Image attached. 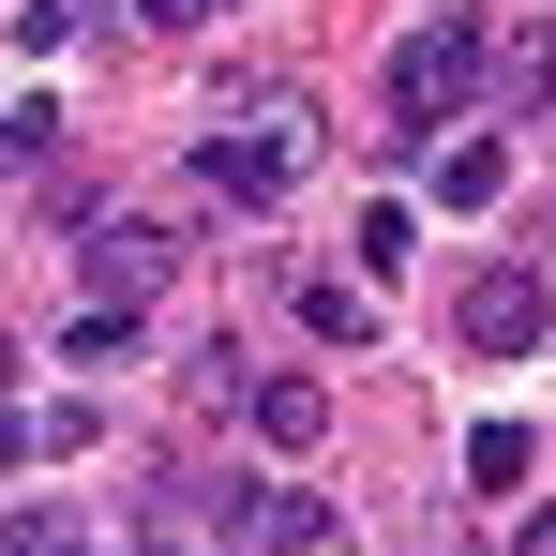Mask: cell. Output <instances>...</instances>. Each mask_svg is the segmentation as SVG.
Masks as SVG:
<instances>
[{"instance_id":"cell-13","label":"cell","mask_w":556,"mask_h":556,"mask_svg":"<svg viewBox=\"0 0 556 556\" xmlns=\"http://www.w3.org/2000/svg\"><path fill=\"white\" fill-rule=\"evenodd\" d=\"M466 481H527V421H481L466 437Z\"/></svg>"},{"instance_id":"cell-6","label":"cell","mask_w":556,"mask_h":556,"mask_svg":"<svg viewBox=\"0 0 556 556\" xmlns=\"http://www.w3.org/2000/svg\"><path fill=\"white\" fill-rule=\"evenodd\" d=\"M241 421H256L271 452H316V437H331V391H316V376H256V391H241Z\"/></svg>"},{"instance_id":"cell-5","label":"cell","mask_w":556,"mask_h":556,"mask_svg":"<svg viewBox=\"0 0 556 556\" xmlns=\"http://www.w3.org/2000/svg\"><path fill=\"white\" fill-rule=\"evenodd\" d=\"M542 316H556V301H542V271H481V286H466V346H481V362L542 346Z\"/></svg>"},{"instance_id":"cell-9","label":"cell","mask_w":556,"mask_h":556,"mask_svg":"<svg viewBox=\"0 0 556 556\" xmlns=\"http://www.w3.org/2000/svg\"><path fill=\"white\" fill-rule=\"evenodd\" d=\"M301 316H316V346H346V362L376 346V286H331V271H316V286H301Z\"/></svg>"},{"instance_id":"cell-11","label":"cell","mask_w":556,"mask_h":556,"mask_svg":"<svg viewBox=\"0 0 556 556\" xmlns=\"http://www.w3.org/2000/svg\"><path fill=\"white\" fill-rule=\"evenodd\" d=\"M136 346V301H76V331H61V362H121Z\"/></svg>"},{"instance_id":"cell-14","label":"cell","mask_w":556,"mask_h":556,"mask_svg":"<svg viewBox=\"0 0 556 556\" xmlns=\"http://www.w3.org/2000/svg\"><path fill=\"white\" fill-rule=\"evenodd\" d=\"M511 556H556V511H527V527H511Z\"/></svg>"},{"instance_id":"cell-4","label":"cell","mask_w":556,"mask_h":556,"mask_svg":"<svg viewBox=\"0 0 556 556\" xmlns=\"http://www.w3.org/2000/svg\"><path fill=\"white\" fill-rule=\"evenodd\" d=\"M166 271H181V226H166V211H121V226H91V301H151Z\"/></svg>"},{"instance_id":"cell-8","label":"cell","mask_w":556,"mask_h":556,"mask_svg":"<svg viewBox=\"0 0 556 556\" xmlns=\"http://www.w3.org/2000/svg\"><path fill=\"white\" fill-rule=\"evenodd\" d=\"M421 181L452 195V211H496V195H511V151H496V136H437V151H421Z\"/></svg>"},{"instance_id":"cell-15","label":"cell","mask_w":556,"mask_h":556,"mask_svg":"<svg viewBox=\"0 0 556 556\" xmlns=\"http://www.w3.org/2000/svg\"><path fill=\"white\" fill-rule=\"evenodd\" d=\"M136 15H151V30H195V0H136Z\"/></svg>"},{"instance_id":"cell-1","label":"cell","mask_w":556,"mask_h":556,"mask_svg":"<svg viewBox=\"0 0 556 556\" xmlns=\"http://www.w3.org/2000/svg\"><path fill=\"white\" fill-rule=\"evenodd\" d=\"M316 181V105L301 91H256L241 121H211L195 136V195H226V211H271V195Z\"/></svg>"},{"instance_id":"cell-12","label":"cell","mask_w":556,"mask_h":556,"mask_svg":"<svg viewBox=\"0 0 556 556\" xmlns=\"http://www.w3.org/2000/svg\"><path fill=\"white\" fill-rule=\"evenodd\" d=\"M46 151H61V121H46V105H15V121H0V166H15V181H46Z\"/></svg>"},{"instance_id":"cell-7","label":"cell","mask_w":556,"mask_h":556,"mask_svg":"<svg viewBox=\"0 0 556 556\" xmlns=\"http://www.w3.org/2000/svg\"><path fill=\"white\" fill-rule=\"evenodd\" d=\"M481 91H496V105H556V30H542V15H511V30H496Z\"/></svg>"},{"instance_id":"cell-2","label":"cell","mask_w":556,"mask_h":556,"mask_svg":"<svg viewBox=\"0 0 556 556\" xmlns=\"http://www.w3.org/2000/svg\"><path fill=\"white\" fill-rule=\"evenodd\" d=\"M481 61H496L481 15H421V30L391 46V121H406V136H452V105L481 91Z\"/></svg>"},{"instance_id":"cell-3","label":"cell","mask_w":556,"mask_h":556,"mask_svg":"<svg viewBox=\"0 0 556 556\" xmlns=\"http://www.w3.org/2000/svg\"><path fill=\"white\" fill-rule=\"evenodd\" d=\"M226 542L241 556H331V496L316 481H226Z\"/></svg>"},{"instance_id":"cell-10","label":"cell","mask_w":556,"mask_h":556,"mask_svg":"<svg viewBox=\"0 0 556 556\" xmlns=\"http://www.w3.org/2000/svg\"><path fill=\"white\" fill-rule=\"evenodd\" d=\"M0 556H105V542L61 511V496H30V511H0Z\"/></svg>"}]
</instances>
